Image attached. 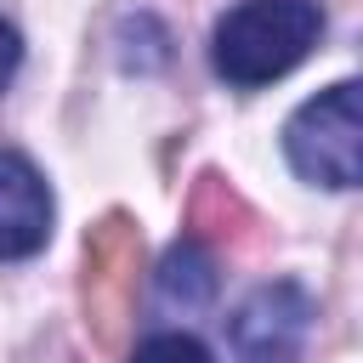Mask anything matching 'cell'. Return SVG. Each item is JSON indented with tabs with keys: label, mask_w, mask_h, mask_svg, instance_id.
Segmentation results:
<instances>
[{
	"label": "cell",
	"mask_w": 363,
	"mask_h": 363,
	"mask_svg": "<svg viewBox=\"0 0 363 363\" xmlns=\"http://www.w3.org/2000/svg\"><path fill=\"white\" fill-rule=\"evenodd\" d=\"M318 34H323L318 0H238L210 34V62L227 85L255 91L306 62Z\"/></svg>",
	"instance_id": "cell-1"
},
{
	"label": "cell",
	"mask_w": 363,
	"mask_h": 363,
	"mask_svg": "<svg viewBox=\"0 0 363 363\" xmlns=\"http://www.w3.org/2000/svg\"><path fill=\"white\" fill-rule=\"evenodd\" d=\"M284 153L295 164V176L318 182V187H357L363 176V96L357 79H340L329 91H318L312 102H301L284 125Z\"/></svg>",
	"instance_id": "cell-2"
},
{
	"label": "cell",
	"mask_w": 363,
	"mask_h": 363,
	"mask_svg": "<svg viewBox=\"0 0 363 363\" xmlns=\"http://www.w3.org/2000/svg\"><path fill=\"white\" fill-rule=\"evenodd\" d=\"M312 335V295L295 278L261 284L227 323V340L238 363H295Z\"/></svg>",
	"instance_id": "cell-3"
},
{
	"label": "cell",
	"mask_w": 363,
	"mask_h": 363,
	"mask_svg": "<svg viewBox=\"0 0 363 363\" xmlns=\"http://www.w3.org/2000/svg\"><path fill=\"white\" fill-rule=\"evenodd\" d=\"M45 238H51V187L23 153L0 147V261H23L45 250Z\"/></svg>",
	"instance_id": "cell-4"
},
{
	"label": "cell",
	"mask_w": 363,
	"mask_h": 363,
	"mask_svg": "<svg viewBox=\"0 0 363 363\" xmlns=\"http://www.w3.org/2000/svg\"><path fill=\"white\" fill-rule=\"evenodd\" d=\"M216 261H210V250L199 244V238H182L164 261H159V295L170 301V306H182V312H193V306H204L210 295H216Z\"/></svg>",
	"instance_id": "cell-5"
},
{
	"label": "cell",
	"mask_w": 363,
	"mask_h": 363,
	"mask_svg": "<svg viewBox=\"0 0 363 363\" xmlns=\"http://www.w3.org/2000/svg\"><path fill=\"white\" fill-rule=\"evenodd\" d=\"M130 363H216L210 357V346L204 340H193V335H147L142 346H136V357Z\"/></svg>",
	"instance_id": "cell-6"
},
{
	"label": "cell",
	"mask_w": 363,
	"mask_h": 363,
	"mask_svg": "<svg viewBox=\"0 0 363 363\" xmlns=\"http://www.w3.org/2000/svg\"><path fill=\"white\" fill-rule=\"evenodd\" d=\"M17 62H23V34L0 17V91L11 85V74H17Z\"/></svg>",
	"instance_id": "cell-7"
}]
</instances>
